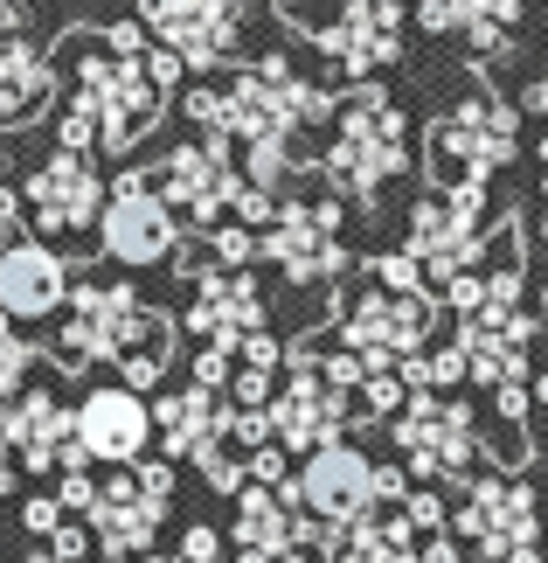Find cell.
Listing matches in <instances>:
<instances>
[{
	"instance_id": "8d00e7d4",
	"label": "cell",
	"mask_w": 548,
	"mask_h": 563,
	"mask_svg": "<svg viewBox=\"0 0 548 563\" xmlns=\"http://www.w3.org/2000/svg\"><path fill=\"white\" fill-rule=\"evenodd\" d=\"M21 522H29L35 536H49V529L63 522V501H29V508H21Z\"/></svg>"
},
{
	"instance_id": "52a82bcc",
	"label": "cell",
	"mask_w": 548,
	"mask_h": 563,
	"mask_svg": "<svg viewBox=\"0 0 548 563\" xmlns=\"http://www.w3.org/2000/svg\"><path fill=\"white\" fill-rule=\"evenodd\" d=\"M230 146H236V140L202 133V140L174 146V154L153 167V188H160L167 202H174V216H188V223L215 230V223H230V216L244 209L250 175H244V161H236Z\"/></svg>"
},
{
	"instance_id": "8992f818",
	"label": "cell",
	"mask_w": 548,
	"mask_h": 563,
	"mask_svg": "<svg viewBox=\"0 0 548 563\" xmlns=\"http://www.w3.org/2000/svg\"><path fill=\"white\" fill-rule=\"evenodd\" d=\"M493 230H487V188H437L410 209V257L424 265L430 286H451L458 272H472L487 257Z\"/></svg>"
},
{
	"instance_id": "5bb4252c",
	"label": "cell",
	"mask_w": 548,
	"mask_h": 563,
	"mask_svg": "<svg viewBox=\"0 0 548 563\" xmlns=\"http://www.w3.org/2000/svg\"><path fill=\"white\" fill-rule=\"evenodd\" d=\"M98 244L104 257L119 265H167L181 251V223H174V202L146 175H125L112 195H104V216H98Z\"/></svg>"
},
{
	"instance_id": "5b68a950",
	"label": "cell",
	"mask_w": 548,
	"mask_h": 563,
	"mask_svg": "<svg viewBox=\"0 0 548 563\" xmlns=\"http://www.w3.org/2000/svg\"><path fill=\"white\" fill-rule=\"evenodd\" d=\"M514 154V112L487 91L458 98L445 119L430 125V175L437 188H487Z\"/></svg>"
},
{
	"instance_id": "f546056e",
	"label": "cell",
	"mask_w": 548,
	"mask_h": 563,
	"mask_svg": "<svg viewBox=\"0 0 548 563\" xmlns=\"http://www.w3.org/2000/svg\"><path fill=\"white\" fill-rule=\"evenodd\" d=\"M209 251H215V265H250V257H257V236L244 223H215L209 230Z\"/></svg>"
},
{
	"instance_id": "60d3db41",
	"label": "cell",
	"mask_w": 548,
	"mask_h": 563,
	"mask_svg": "<svg viewBox=\"0 0 548 563\" xmlns=\"http://www.w3.org/2000/svg\"><path fill=\"white\" fill-rule=\"evenodd\" d=\"M278 563H313V556H305V550H284V556H278Z\"/></svg>"
},
{
	"instance_id": "44dd1931",
	"label": "cell",
	"mask_w": 548,
	"mask_h": 563,
	"mask_svg": "<svg viewBox=\"0 0 548 563\" xmlns=\"http://www.w3.org/2000/svg\"><path fill=\"white\" fill-rule=\"evenodd\" d=\"M77 445L91 452L104 466H133L139 452L153 445V404L139 397L133 383H112V389H91V397L77 404Z\"/></svg>"
},
{
	"instance_id": "3957f363",
	"label": "cell",
	"mask_w": 548,
	"mask_h": 563,
	"mask_svg": "<svg viewBox=\"0 0 548 563\" xmlns=\"http://www.w3.org/2000/svg\"><path fill=\"white\" fill-rule=\"evenodd\" d=\"M188 119L215 140L257 146V140H292L305 125L334 119V98H326L320 84H305L284 56H257L230 77V91H194Z\"/></svg>"
},
{
	"instance_id": "ee69618b",
	"label": "cell",
	"mask_w": 548,
	"mask_h": 563,
	"mask_svg": "<svg viewBox=\"0 0 548 563\" xmlns=\"http://www.w3.org/2000/svg\"><path fill=\"white\" fill-rule=\"evenodd\" d=\"M0 501H8V473H0Z\"/></svg>"
},
{
	"instance_id": "8fae6325",
	"label": "cell",
	"mask_w": 548,
	"mask_h": 563,
	"mask_svg": "<svg viewBox=\"0 0 548 563\" xmlns=\"http://www.w3.org/2000/svg\"><path fill=\"white\" fill-rule=\"evenodd\" d=\"M451 536L472 543L479 556L493 563H514L521 550H541V508H535V487L514 481V473H487L458 494V515H451Z\"/></svg>"
},
{
	"instance_id": "484cf974",
	"label": "cell",
	"mask_w": 548,
	"mask_h": 563,
	"mask_svg": "<svg viewBox=\"0 0 548 563\" xmlns=\"http://www.w3.org/2000/svg\"><path fill=\"white\" fill-rule=\"evenodd\" d=\"M320 556L326 563H424V550H416V522L403 508H376V515H361V522L326 529Z\"/></svg>"
},
{
	"instance_id": "4fadbf2b",
	"label": "cell",
	"mask_w": 548,
	"mask_h": 563,
	"mask_svg": "<svg viewBox=\"0 0 548 563\" xmlns=\"http://www.w3.org/2000/svg\"><path fill=\"white\" fill-rule=\"evenodd\" d=\"M299 508L313 515L320 529H340V522H361V515H376L382 508V466L368 460L361 445H320V452H305V466H299Z\"/></svg>"
},
{
	"instance_id": "7c38bea8",
	"label": "cell",
	"mask_w": 548,
	"mask_h": 563,
	"mask_svg": "<svg viewBox=\"0 0 548 563\" xmlns=\"http://www.w3.org/2000/svg\"><path fill=\"white\" fill-rule=\"evenodd\" d=\"M265 418H271V445L320 452V445L340 439L347 418H355V389H340L334 376H326L320 355H299V362H284V383L271 389Z\"/></svg>"
},
{
	"instance_id": "603a6c76",
	"label": "cell",
	"mask_w": 548,
	"mask_h": 563,
	"mask_svg": "<svg viewBox=\"0 0 548 563\" xmlns=\"http://www.w3.org/2000/svg\"><path fill=\"white\" fill-rule=\"evenodd\" d=\"M292 501H299V487H265V481L236 487V522H230L236 550H244V556H284V550H299L305 536L320 543L326 529H305Z\"/></svg>"
},
{
	"instance_id": "b9f144b4",
	"label": "cell",
	"mask_w": 548,
	"mask_h": 563,
	"mask_svg": "<svg viewBox=\"0 0 548 563\" xmlns=\"http://www.w3.org/2000/svg\"><path fill=\"white\" fill-rule=\"evenodd\" d=\"M21 563H63V556H49V550H42V556H21Z\"/></svg>"
},
{
	"instance_id": "4dcf8cb0",
	"label": "cell",
	"mask_w": 548,
	"mask_h": 563,
	"mask_svg": "<svg viewBox=\"0 0 548 563\" xmlns=\"http://www.w3.org/2000/svg\"><path fill=\"white\" fill-rule=\"evenodd\" d=\"M236 362H244V369H271V376H278V362H284V341L257 328V334L244 341V349H236Z\"/></svg>"
},
{
	"instance_id": "e575fe53",
	"label": "cell",
	"mask_w": 548,
	"mask_h": 563,
	"mask_svg": "<svg viewBox=\"0 0 548 563\" xmlns=\"http://www.w3.org/2000/svg\"><path fill=\"white\" fill-rule=\"evenodd\" d=\"M403 515H410V522L424 529V536H437V529H445V501H437V494H410V501H403Z\"/></svg>"
},
{
	"instance_id": "277c9868",
	"label": "cell",
	"mask_w": 548,
	"mask_h": 563,
	"mask_svg": "<svg viewBox=\"0 0 548 563\" xmlns=\"http://www.w3.org/2000/svg\"><path fill=\"white\" fill-rule=\"evenodd\" d=\"M334 140H326V181L334 195L347 202H368V195H382V181L403 167V104L389 91H355L334 112Z\"/></svg>"
},
{
	"instance_id": "ac0fdd59",
	"label": "cell",
	"mask_w": 548,
	"mask_h": 563,
	"mask_svg": "<svg viewBox=\"0 0 548 563\" xmlns=\"http://www.w3.org/2000/svg\"><path fill=\"white\" fill-rule=\"evenodd\" d=\"M29 216H35V230H49V236H77V230H91L98 216H104V188L98 181V154H77V146H63L56 140V154L29 175Z\"/></svg>"
},
{
	"instance_id": "f6af8a7d",
	"label": "cell",
	"mask_w": 548,
	"mask_h": 563,
	"mask_svg": "<svg viewBox=\"0 0 548 563\" xmlns=\"http://www.w3.org/2000/svg\"><path fill=\"white\" fill-rule=\"evenodd\" d=\"M271 8H299V0H271Z\"/></svg>"
},
{
	"instance_id": "ba28073f",
	"label": "cell",
	"mask_w": 548,
	"mask_h": 563,
	"mask_svg": "<svg viewBox=\"0 0 548 563\" xmlns=\"http://www.w3.org/2000/svg\"><path fill=\"white\" fill-rule=\"evenodd\" d=\"M396 445H403V466L416 481H458L487 439H479V418L445 389H410L403 410H396Z\"/></svg>"
},
{
	"instance_id": "30bf717a",
	"label": "cell",
	"mask_w": 548,
	"mask_h": 563,
	"mask_svg": "<svg viewBox=\"0 0 548 563\" xmlns=\"http://www.w3.org/2000/svg\"><path fill=\"white\" fill-rule=\"evenodd\" d=\"M167 501H174V466L167 460H133V466H119L112 481H98V508L83 515V522H91L104 556H146L153 529L167 522Z\"/></svg>"
},
{
	"instance_id": "e0dca14e",
	"label": "cell",
	"mask_w": 548,
	"mask_h": 563,
	"mask_svg": "<svg viewBox=\"0 0 548 563\" xmlns=\"http://www.w3.org/2000/svg\"><path fill=\"white\" fill-rule=\"evenodd\" d=\"M313 42L347 84H368L403 56V0H340V14L313 29Z\"/></svg>"
},
{
	"instance_id": "d6a6232c",
	"label": "cell",
	"mask_w": 548,
	"mask_h": 563,
	"mask_svg": "<svg viewBox=\"0 0 548 563\" xmlns=\"http://www.w3.org/2000/svg\"><path fill=\"white\" fill-rule=\"evenodd\" d=\"M56 501H63V515H91L98 508V481H91V473H63V494H56Z\"/></svg>"
},
{
	"instance_id": "836d02e7",
	"label": "cell",
	"mask_w": 548,
	"mask_h": 563,
	"mask_svg": "<svg viewBox=\"0 0 548 563\" xmlns=\"http://www.w3.org/2000/svg\"><path fill=\"white\" fill-rule=\"evenodd\" d=\"M181 556H188V563H230V556H223V536H215L209 522L181 536Z\"/></svg>"
},
{
	"instance_id": "7bdbcfd3",
	"label": "cell",
	"mask_w": 548,
	"mask_h": 563,
	"mask_svg": "<svg viewBox=\"0 0 548 563\" xmlns=\"http://www.w3.org/2000/svg\"><path fill=\"white\" fill-rule=\"evenodd\" d=\"M139 563H174V556H139Z\"/></svg>"
},
{
	"instance_id": "1f68e13d",
	"label": "cell",
	"mask_w": 548,
	"mask_h": 563,
	"mask_svg": "<svg viewBox=\"0 0 548 563\" xmlns=\"http://www.w3.org/2000/svg\"><path fill=\"white\" fill-rule=\"evenodd\" d=\"M91 543H98V536L83 529V522H70V515H63V522L49 529V556H63V563H77V556L91 550Z\"/></svg>"
},
{
	"instance_id": "9a60e30c",
	"label": "cell",
	"mask_w": 548,
	"mask_h": 563,
	"mask_svg": "<svg viewBox=\"0 0 548 563\" xmlns=\"http://www.w3.org/2000/svg\"><path fill=\"white\" fill-rule=\"evenodd\" d=\"M0 445H8V460L29 466V473L91 466V452L77 445V410L63 404L56 389H21V397L0 404Z\"/></svg>"
},
{
	"instance_id": "6da1fadb",
	"label": "cell",
	"mask_w": 548,
	"mask_h": 563,
	"mask_svg": "<svg viewBox=\"0 0 548 563\" xmlns=\"http://www.w3.org/2000/svg\"><path fill=\"white\" fill-rule=\"evenodd\" d=\"M77 91L56 119V140L77 154H125L160 125L174 84H181V56L160 49L146 29H104V35H70L63 42Z\"/></svg>"
},
{
	"instance_id": "74e56055",
	"label": "cell",
	"mask_w": 548,
	"mask_h": 563,
	"mask_svg": "<svg viewBox=\"0 0 548 563\" xmlns=\"http://www.w3.org/2000/svg\"><path fill=\"white\" fill-rule=\"evenodd\" d=\"M424 563H458V536H445V529H437L430 543H424Z\"/></svg>"
},
{
	"instance_id": "cb8c5ba5",
	"label": "cell",
	"mask_w": 548,
	"mask_h": 563,
	"mask_svg": "<svg viewBox=\"0 0 548 563\" xmlns=\"http://www.w3.org/2000/svg\"><path fill=\"white\" fill-rule=\"evenodd\" d=\"M70 265H63V251L49 244H8L0 251V313L14 320H42L56 313L63 299H70Z\"/></svg>"
},
{
	"instance_id": "7402d4cb",
	"label": "cell",
	"mask_w": 548,
	"mask_h": 563,
	"mask_svg": "<svg viewBox=\"0 0 548 563\" xmlns=\"http://www.w3.org/2000/svg\"><path fill=\"white\" fill-rule=\"evenodd\" d=\"M257 328H265V292H257V278H244V265L202 272L194 307H188V334H202L209 349H230L236 355Z\"/></svg>"
},
{
	"instance_id": "7a4b0ae2",
	"label": "cell",
	"mask_w": 548,
	"mask_h": 563,
	"mask_svg": "<svg viewBox=\"0 0 548 563\" xmlns=\"http://www.w3.org/2000/svg\"><path fill=\"white\" fill-rule=\"evenodd\" d=\"M56 362L63 369H91V362H112L119 383H160L174 362V328L160 313L139 307V292L125 278H83L70 286V320L56 334Z\"/></svg>"
},
{
	"instance_id": "ab89813d",
	"label": "cell",
	"mask_w": 548,
	"mask_h": 563,
	"mask_svg": "<svg viewBox=\"0 0 548 563\" xmlns=\"http://www.w3.org/2000/svg\"><path fill=\"white\" fill-rule=\"evenodd\" d=\"M541 195H548V133H541Z\"/></svg>"
},
{
	"instance_id": "83f0119b",
	"label": "cell",
	"mask_w": 548,
	"mask_h": 563,
	"mask_svg": "<svg viewBox=\"0 0 548 563\" xmlns=\"http://www.w3.org/2000/svg\"><path fill=\"white\" fill-rule=\"evenodd\" d=\"M445 8H451V35H466L472 56L500 63V56L514 49V35H521L528 0H445Z\"/></svg>"
},
{
	"instance_id": "4316f807",
	"label": "cell",
	"mask_w": 548,
	"mask_h": 563,
	"mask_svg": "<svg viewBox=\"0 0 548 563\" xmlns=\"http://www.w3.org/2000/svg\"><path fill=\"white\" fill-rule=\"evenodd\" d=\"M49 91H56L49 56H42L21 29L0 21V125H29L42 104H49Z\"/></svg>"
},
{
	"instance_id": "ffe728a7",
	"label": "cell",
	"mask_w": 548,
	"mask_h": 563,
	"mask_svg": "<svg viewBox=\"0 0 548 563\" xmlns=\"http://www.w3.org/2000/svg\"><path fill=\"white\" fill-rule=\"evenodd\" d=\"M257 251L292 278V286H320L347 265L340 251V202H284L271 216V230L257 236Z\"/></svg>"
},
{
	"instance_id": "f1b7e54d",
	"label": "cell",
	"mask_w": 548,
	"mask_h": 563,
	"mask_svg": "<svg viewBox=\"0 0 548 563\" xmlns=\"http://www.w3.org/2000/svg\"><path fill=\"white\" fill-rule=\"evenodd\" d=\"M35 369V341L14 328V313H0V397L21 389V376Z\"/></svg>"
},
{
	"instance_id": "d4e9b609",
	"label": "cell",
	"mask_w": 548,
	"mask_h": 563,
	"mask_svg": "<svg viewBox=\"0 0 548 563\" xmlns=\"http://www.w3.org/2000/svg\"><path fill=\"white\" fill-rule=\"evenodd\" d=\"M445 299H451V313H458V320H507V313H521L514 236H493L487 257H479L472 272H458L451 286H445Z\"/></svg>"
},
{
	"instance_id": "f35d334b",
	"label": "cell",
	"mask_w": 548,
	"mask_h": 563,
	"mask_svg": "<svg viewBox=\"0 0 548 563\" xmlns=\"http://www.w3.org/2000/svg\"><path fill=\"white\" fill-rule=\"evenodd\" d=\"M541 313H548V230H541Z\"/></svg>"
},
{
	"instance_id": "d6986e66",
	"label": "cell",
	"mask_w": 548,
	"mask_h": 563,
	"mask_svg": "<svg viewBox=\"0 0 548 563\" xmlns=\"http://www.w3.org/2000/svg\"><path fill=\"white\" fill-rule=\"evenodd\" d=\"M528 341H535V320H528V313H507V320H458L466 383L493 389L507 418H521V410H528Z\"/></svg>"
},
{
	"instance_id": "9c48e42d",
	"label": "cell",
	"mask_w": 548,
	"mask_h": 563,
	"mask_svg": "<svg viewBox=\"0 0 548 563\" xmlns=\"http://www.w3.org/2000/svg\"><path fill=\"white\" fill-rule=\"evenodd\" d=\"M430 320H437V307H430L424 286H382L376 278V286L334 320V349H355L368 362H382V369H396V362L424 355Z\"/></svg>"
},
{
	"instance_id": "2e32d148",
	"label": "cell",
	"mask_w": 548,
	"mask_h": 563,
	"mask_svg": "<svg viewBox=\"0 0 548 563\" xmlns=\"http://www.w3.org/2000/svg\"><path fill=\"white\" fill-rule=\"evenodd\" d=\"M139 29L194 70H215L244 42V8L236 0H139Z\"/></svg>"
},
{
	"instance_id": "d590c367",
	"label": "cell",
	"mask_w": 548,
	"mask_h": 563,
	"mask_svg": "<svg viewBox=\"0 0 548 563\" xmlns=\"http://www.w3.org/2000/svg\"><path fill=\"white\" fill-rule=\"evenodd\" d=\"M21 216H29V195H14V188H0V251L14 244V230H21Z\"/></svg>"
}]
</instances>
